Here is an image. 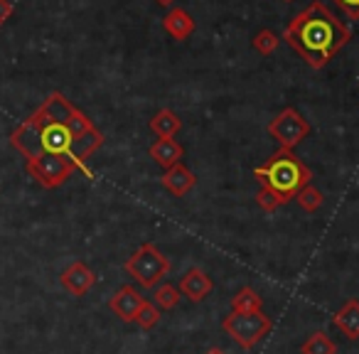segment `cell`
I'll return each instance as SVG.
<instances>
[{"label": "cell", "mask_w": 359, "mask_h": 354, "mask_svg": "<svg viewBox=\"0 0 359 354\" xmlns=\"http://www.w3.org/2000/svg\"><path fill=\"white\" fill-rule=\"evenodd\" d=\"M295 202H298V207L303 212H308V215H313V212H318L320 207H323V202H325V197H323V192L318 190V187H313V185H305L303 190L295 195Z\"/></svg>", "instance_id": "obj_19"}, {"label": "cell", "mask_w": 359, "mask_h": 354, "mask_svg": "<svg viewBox=\"0 0 359 354\" xmlns=\"http://www.w3.org/2000/svg\"><path fill=\"white\" fill-rule=\"evenodd\" d=\"M256 310H264L261 295L251 285L236 290V295L231 298V313H256Z\"/></svg>", "instance_id": "obj_16"}, {"label": "cell", "mask_w": 359, "mask_h": 354, "mask_svg": "<svg viewBox=\"0 0 359 354\" xmlns=\"http://www.w3.org/2000/svg\"><path fill=\"white\" fill-rule=\"evenodd\" d=\"M182 121L177 118L172 109H160L158 114L150 118V130H153L158 138H172L175 133L180 130Z\"/></svg>", "instance_id": "obj_15"}, {"label": "cell", "mask_w": 359, "mask_h": 354, "mask_svg": "<svg viewBox=\"0 0 359 354\" xmlns=\"http://www.w3.org/2000/svg\"><path fill=\"white\" fill-rule=\"evenodd\" d=\"M123 271L140 285V288H155L163 283V278L170 273V261L155 244L145 241L135 249V254L123 264Z\"/></svg>", "instance_id": "obj_3"}, {"label": "cell", "mask_w": 359, "mask_h": 354, "mask_svg": "<svg viewBox=\"0 0 359 354\" xmlns=\"http://www.w3.org/2000/svg\"><path fill=\"white\" fill-rule=\"evenodd\" d=\"M60 283L67 293H72L74 298H81V295H86L96 285V273L84 264V261H74V264L67 266V268L62 271Z\"/></svg>", "instance_id": "obj_8"}, {"label": "cell", "mask_w": 359, "mask_h": 354, "mask_svg": "<svg viewBox=\"0 0 359 354\" xmlns=\"http://www.w3.org/2000/svg\"><path fill=\"white\" fill-rule=\"evenodd\" d=\"M278 45H280V37L276 35L273 30H261L259 35L254 37V50L264 57L273 55V52L278 50Z\"/></svg>", "instance_id": "obj_20"}, {"label": "cell", "mask_w": 359, "mask_h": 354, "mask_svg": "<svg viewBox=\"0 0 359 354\" xmlns=\"http://www.w3.org/2000/svg\"><path fill=\"white\" fill-rule=\"evenodd\" d=\"M27 163V172L35 177L37 185H42L45 190H57L62 187L72 175L76 172V163L65 155H52V153H42L32 160H25Z\"/></svg>", "instance_id": "obj_6"}, {"label": "cell", "mask_w": 359, "mask_h": 354, "mask_svg": "<svg viewBox=\"0 0 359 354\" xmlns=\"http://www.w3.org/2000/svg\"><path fill=\"white\" fill-rule=\"evenodd\" d=\"M205 354H226V352H224L222 347H212V349H207Z\"/></svg>", "instance_id": "obj_26"}, {"label": "cell", "mask_w": 359, "mask_h": 354, "mask_svg": "<svg viewBox=\"0 0 359 354\" xmlns=\"http://www.w3.org/2000/svg\"><path fill=\"white\" fill-rule=\"evenodd\" d=\"M177 290H180V295H185L192 303H202V300L215 290V280L210 278V273H207L205 268L192 266V268L180 278Z\"/></svg>", "instance_id": "obj_9"}, {"label": "cell", "mask_w": 359, "mask_h": 354, "mask_svg": "<svg viewBox=\"0 0 359 354\" xmlns=\"http://www.w3.org/2000/svg\"><path fill=\"white\" fill-rule=\"evenodd\" d=\"M332 325L347 339L357 342L359 339V300H354V298L347 300V303L332 315Z\"/></svg>", "instance_id": "obj_13"}, {"label": "cell", "mask_w": 359, "mask_h": 354, "mask_svg": "<svg viewBox=\"0 0 359 354\" xmlns=\"http://www.w3.org/2000/svg\"><path fill=\"white\" fill-rule=\"evenodd\" d=\"M160 182H163V187L170 192V195L185 197L187 192H190L192 187L197 185V177H195V172L187 168V165L177 163V165H172V168L165 170L163 180H160Z\"/></svg>", "instance_id": "obj_11"}, {"label": "cell", "mask_w": 359, "mask_h": 354, "mask_svg": "<svg viewBox=\"0 0 359 354\" xmlns=\"http://www.w3.org/2000/svg\"><path fill=\"white\" fill-rule=\"evenodd\" d=\"M283 40L293 47V52L313 69H323L334 60L337 52L352 40V30L342 22L323 0L310 3L288 22Z\"/></svg>", "instance_id": "obj_1"}, {"label": "cell", "mask_w": 359, "mask_h": 354, "mask_svg": "<svg viewBox=\"0 0 359 354\" xmlns=\"http://www.w3.org/2000/svg\"><path fill=\"white\" fill-rule=\"evenodd\" d=\"M256 205H259L264 212H276L280 207V200L269 190V187H261V190L256 192Z\"/></svg>", "instance_id": "obj_22"}, {"label": "cell", "mask_w": 359, "mask_h": 354, "mask_svg": "<svg viewBox=\"0 0 359 354\" xmlns=\"http://www.w3.org/2000/svg\"><path fill=\"white\" fill-rule=\"evenodd\" d=\"M271 327H273V322H271V318L264 310H256V313H229L222 320V329L241 349H254L271 332Z\"/></svg>", "instance_id": "obj_4"}, {"label": "cell", "mask_w": 359, "mask_h": 354, "mask_svg": "<svg viewBox=\"0 0 359 354\" xmlns=\"http://www.w3.org/2000/svg\"><path fill=\"white\" fill-rule=\"evenodd\" d=\"M283 3H293V0H283Z\"/></svg>", "instance_id": "obj_27"}, {"label": "cell", "mask_w": 359, "mask_h": 354, "mask_svg": "<svg viewBox=\"0 0 359 354\" xmlns=\"http://www.w3.org/2000/svg\"><path fill=\"white\" fill-rule=\"evenodd\" d=\"M269 133L278 143V148L293 150L295 145H300L310 135V123L308 118H303L298 111L288 106L269 123Z\"/></svg>", "instance_id": "obj_7"}, {"label": "cell", "mask_w": 359, "mask_h": 354, "mask_svg": "<svg viewBox=\"0 0 359 354\" xmlns=\"http://www.w3.org/2000/svg\"><path fill=\"white\" fill-rule=\"evenodd\" d=\"M143 303H145V298L138 293V288H133V285H121V288L111 295L109 308L114 310V315L118 320H123V322H133Z\"/></svg>", "instance_id": "obj_10"}, {"label": "cell", "mask_w": 359, "mask_h": 354, "mask_svg": "<svg viewBox=\"0 0 359 354\" xmlns=\"http://www.w3.org/2000/svg\"><path fill=\"white\" fill-rule=\"evenodd\" d=\"M254 177L261 187H269L278 197L280 205H288L305 185H310L313 170L303 160H298L293 150L278 148L264 165L254 170Z\"/></svg>", "instance_id": "obj_2"}, {"label": "cell", "mask_w": 359, "mask_h": 354, "mask_svg": "<svg viewBox=\"0 0 359 354\" xmlns=\"http://www.w3.org/2000/svg\"><path fill=\"white\" fill-rule=\"evenodd\" d=\"M30 123L35 125L37 133V150L52 155H65L72 160V150H74V135H72L69 125L65 121H47L40 111L30 116Z\"/></svg>", "instance_id": "obj_5"}, {"label": "cell", "mask_w": 359, "mask_h": 354, "mask_svg": "<svg viewBox=\"0 0 359 354\" xmlns=\"http://www.w3.org/2000/svg\"><path fill=\"white\" fill-rule=\"evenodd\" d=\"M180 298H182L180 290L170 283H158L153 288V305L160 310V313H163V310H175L180 303Z\"/></svg>", "instance_id": "obj_17"}, {"label": "cell", "mask_w": 359, "mask_h": 354, "mask_svg": "<svg viewBox=\"0 0 359 354\" xmlns=\"http://www.w3.org/2000/svg\"><path fill=\"white\" fill-rule=\"evenodd\" d=\"M300 354H337V344L325 332H313L300 347Z\"/></svg>", "instance_id": "obj_18"}, {"label": "cell", "mask_w": 359, "mask_h": 354, "mask_svg": "<svg viewBox=\"0 0 359 354\" xmlns=\"http://www.w3.org/2000/svg\"><path fill=\"white\" fill-rule=\"evenodd\" d=\"M332 3L344 15H349L352 20H359V0H332Z\"/></svg>", "instance_id": "obj_23"}, {"label": "cell", "mask_w": 359, "mask_h": 354, "mask_svg": "<svg viewBox=\"0 0 359 354\" xmlns=\"http://www.w3.org/2000/svg\"><path fill=\"white\" fill-rule=\"evenodd\" d=\"M163 30L168 32L172 40H187L195 32V20L185 8H172L168 15L163 18Z\"/></svg>", "instance_id": "obj_14"}, {"label": "cell", "mask_w": 359, "mask_h": 354, "mask_svg": "<svg viewBox=\"0 0 359 354\" xmlns=\"http://www.w3.org/2000/svg\"><path fill=\"white\" fill-rule=\"evenodd\" d=\"M13 11H15V8H13L11 0H0V25L13 15Z\"/></svg>", "instance_id": "obj_24"}, {"label": "cell", "mask_w": 359, "mask_h": 354, "mask_svg": "<svg viewBox=\"0 0 359 354\" xmlns=\"http://www.w3.org/2000/svg\"><path fill=\"white\" fill-rule=\"evenodd\" d=\"M148 153L163 170L182 163V158H185V148H182L175 138H158L153 145H150Z\"/></svg>", "instance_id": "obj_12"}, {"label": "cell", "mask_w": 359, "mask_h": 354, "mask_svg": "<svg viewBox=\"0 0 359 354\" xmlns=\"http://www.w3.org/2000/svg\"><path fill=\"white\" fill-rule=\"evenodd\" d=\"M138 327H143V329H153L155 325L160 322V310L155 308L150 300H145L143 305H140V310H138V315H135V320H133Z\"/></svg>", "instance_id": "obj_21"}, {"label": "cell", "mask_w": 359, "mask_h": 354, "mask_svg": "<svg viewBox=\"0 0 359 354\" xmlns=\"http://www.w3.org/2000/svg\"><path fill=\"white\" fill-rule=\"evenodd\" d=\"M158 6H163V8H170V6H175V0H155Z\"/></svg>", "instance_id": "obj_25"}]
</instances>
